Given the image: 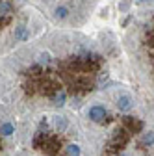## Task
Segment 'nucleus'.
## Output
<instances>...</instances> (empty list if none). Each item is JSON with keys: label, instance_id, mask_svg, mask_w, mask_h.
<instances>
[{"label": "nucleus", "instance_id": "obj_3", "mask_svg": "<svg viewBox=\"0 0 154 156\" xmlns=\"http://www.w3.org/2000/svg\"><path fill=\"white\" fill-rule=\"evenodd\" d=\"M115 108H117L119 113H130L136 108V101L130 93H119L115 97Z\"/></svg>", "mask_w": 154, "mask_h": 156}, {"label": "nucleus", "instance_id": "obj_4", "mask_svg": "<svg viewBox=\"0 0 154 156\" xmlns=\"http://www.w3.org/2000/svg\"><path fill=\"white\" fill-rule=\"evenodd\" d=\"M13 156H35L33 152H28V151H19V152H15Z\"/></svg>", "mask_w": 154, "mask_h": 156}, {"label": "nucleus", "instance_id": "obj_2", "mask_svg": "<svg viewBox=\"0 0 154 156\" xmlns=\"http://www.w3.org/2000/svg\"><path fill=\"white\" fill-rule=\"evenodd\" d=\"M19 140V126L15 115L0 104V156H13Z\"/></svg>", "mask_w": 154, "mask_h": 156}, {"label": "nucleus", "instance_id": "obj_1", "mask_svg": "<svg viewBox=\"0 0 154 156\" xmlns=\"http://www.w3.org/2000/svg\"><path fill=\"white\" fill-rule=\"evenodd\" d=\"M33 37L30 13L23 0H0V56L13 52L15 47Z\"/></svg>", "mask_w": 154, "mask_h": 156}]
</instances>
